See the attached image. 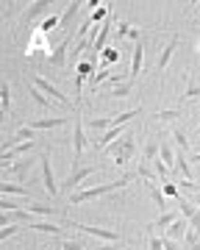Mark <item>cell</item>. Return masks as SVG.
<instances>
[{"instance_id": "1", "label": "cell", "mask_w": 200, "mask_h": 250, "mask_svg": "<svg viewBox=\"0 0 200 250\" xmlns=\"http://www.w3.org/2000/svg\"><path fill=\"white\" fill-rule=\"evenodd\" d=\"M131 178H137V172H128V175H122L120 181H111V184H100V187L73 192V195H67V197H70L67 206H81V203H86V200H95V197H103V195H109V192H117V189L128 187V181H131Z\"/></svg>"}, {"instance_id": "2", "label": "cell", "mask_w": 200, "mask_h": 250, "mask_svg": "<svg viewBox=\"0 0 200 250\" xmlns=\"http://www.w3.org/2000/svg\"><path fill=\"white\" fill-rule=\"evenodd\" d=\"M98 170H100L98 164H81V161H73V170H70V175H67V181H64V192L73 195L75 189L81 187L92 172H98Z\"/></svg>"}, {"instance_id": "3", "label": "cell", "mask_w": 200, "mask_h": 250, "mask_svg": "<svg viewBox=\"0 0 200 250\" xmlns=\"http://www.w3.org/2000/svg\"><path fill=\"white\" fill-rule=\"evenodd\" d=\"M28 83H34V86H37V89L42 92V95L53 98L56 103H61L64 108H75L73 103H70V98H67V95H64V92L59 89V86H56V83H50L47 78H42V75H31V78H28Z\"/></svg>"}, {"instance_id": "4", "label": "cell", "mask_w": 200, "mask_h": 250, "mask_svg": "<svg viewBox=\"0 0 200 250\" xmlns=\"http://www.w3.org/2000/svg\"><path fill=\"white\" fill-rule=\"evenodd\" d=\"M109 150L114 153V164H117V167H125L128 161H131V156L137 153V145H134V134L128 131L125 139H120V142L109 145Z\"/></svg>"}, {"instance_id": "5", "label": "cell", "mask_w": 200, "mask_h": 250, "mask_svg": "<svg viewBox=\"0 0 200 250\" xmlns=\"http://www.w3.org/2000/svg\"><path fill=\"white\" fill-rule=\"evenodd\" d=\"M39 164H42V184H45L47 195L56 197L59 195V187H56V175H53V161H50V150H45L39 156Z\"/></svg>"}, {"instance_id": "6", "label": "cell", "mask_w": 200, "mask_h": 250, "mask_svg": "<svg viewBox=\"0 0 200 250\" xmlns=\"http://www.w3.org/2000/svg\"><path fill=\"white\" fill-rule=\"evenodd\" d=\"M89 147V139H86V123L83 120H75V128H73V161H81L83 150Z\"/></svg>"}, {"instance_id": "7", "label": "cell", "mask_w": 200, "mask_h": 250, "mask_svg": "<svg viewBox=\"0 0 200 250\" xmlns=\"http://www.w3.org/2000/svg\"><path fill=\"white\" fill-rule=\"evenodd\" d=\"M67 228H78V231L89 233V236H95V239H103V242H120V233H117V231H109V228H98V225L67 223Z\"/></svg>"}, {"instance_id": "8", "label": "cell", "mask_w": 200, "mask_h": 250, "mask_svg": "<svg viewBox=\"0 0 200 250\" xmlns=\"http://www.w3.org/2000/svg\"><path fill=\"white\" fill-rule=\"evenodd\" d=\"M175 47H178V34H173L167 39V45L161 47V53L156 59V72H164L170 67V62H173V56H175Z\"/></svg>"}, {"instance_id": "9", "label": "cell", "mask_w": 200, "mask_h": 250, "mask_svg": "<svg viewBox=\"0 0 200 250\" xmlns=\"http://www.w3.org/2000/svg\"><path fill=\"white\" fill-rule=\"evenodd\" d=\"M34 164H37V161L28 159V156H25V159H20V161H14L9 170H6V178H28L31 170H34Z\"/></svg>"}, {"instance_id": "10", "label": "cell", "mask_w": 200, "mask_h": 250, "mask_svg": "<svg viewBox=\"0 0 200 250\" xmlns=\"http://www.w3.org/2000/svg\"><path fill=\"white\" fill-rule=\"evenodd\" d=\"M70 120L67 117H42V120H28V125L34 128V131H53V128H61L67 125Z\"/></svg>"}, {"instance_id": "11", "label": "cell", "mask_w": 200, "mask_h": 250, "mask_svg": "<svg viewBox=\"0 0 200 250\" xmlns=\"http://www.w3.org/2000/svg\"><path fill=\"white\" fill-rule=\"evenodd\" d=\"M142 67H145V45H142V39H139L137 45H134V59H131V72H128V78L137 81Z\"/></svg>"}, {"instance_id": "12", "label": "cell", "mask_w": 200, "mask_h": 250, "mask_svg": "<svg viewBox=\"0 0 200 250\" xmlns=\"http://www.w3.org/2000/svg\"><path fill=\"white\" fill-rule=\"evenodd\" d=\"M189 228H192L189 220H186V217H178V220H175V223L164 231V236H167V239H175V242H183V236H186V231H189Z\"/></svg>"}, {"instance_id": "13", "label": "cell", "mask_w": 200, "mask_h": 250, "mask_svg": "<svg viewBox=\"0 0 200 250\" xmlns=\"http://www.w3.org/2000/svg\"><path fill=\"white\" fill-rule=\"evenodd\" d=\"M70 39H75V36H64L61 42H59V47L50 53V59H47V62L53 64V67H64V62H67V47H70Z\"/></svg>"}, {"instance_id": "14", "label": "cell", "mask_w": 200, "mask_h": 250, "mask_svg": "<svg viewBox=\"0 0 200 250\" xmlns=\"http://www.w3.org/2000/svg\"><path fill=\"white\" fill-rule=\"evenodd\" d=\"M178 217H181V211H164V214H159V220H156V223H150L147 228H150V231L164 233L167 228H170V225L175 223V220H178Z\"/></svg>"}, {"instance_id": "15", "label": "cell", "mask_w": 200, "mask_h": 250, "mask_svg": "<svg viewBox=\"0 0 200 250\" xmlns=\"http://www.w3.org/2000/svg\"><path fill=\"white\" fill-rule=\"evenodd\" d=\"M3 195H6V197H20V200H28V203H31L28 189L20 187V184H14V181H3Z\"/></svg>"}, {"instance_id": "16", "label": "cell", "mask_w": 200, "mask_h": 250, "mask_svg": "<svg viewBox=\"0 0 200 250\" xmlns=\"http://www.w3.org/2000/svg\"><path fill=\"white\" fill-rule=\"evenodd\" d=\"M47 6H50V3H47V0H37V3H31V6H28V11L25 14H22V25H31V22H34V20L39 17V14H42V11L47 9Z\"/></svg>"}, {"instance_id": "17", "label": "cell", "mask_w": 200, "mask_h": 250, "mask_svg": "<svg viewBox=\"0 0 200 250\" xmlns=\"http://www.w3.org/2000/svg\"><path fill=\"white\" fill-rule=\"evenodd\" d=\"M145 187H147V192L153 195L156 206H159V211L164 214V211H167V195H164V189H159V187H156V181H147Z\"/></svg>"}, {"instance_id": "18", "label": "cell", "mask_w": 200, "mask_h": 250, "mask_svg": "<svg viewBox=\"0 0 200 250\" xmlns=\"http://www.w3.org/2000/svg\"><path fill=\"white\" fill-rule=\"evenodd\" d=\"M25 208L31 211V214H39V217H56L59 214V208H53V206H42V203H37V200H31Z\"/></svg>"}, {"instance_id": "19", "label": "cell", "mask_w": 200, "mask_h": 250, "mask_svg": "<svg viewBox=\"0 0 200 250\" xmlns=\"http://www.w3.org/2000/svg\"><path fill=\"white\" fill-rule=\"evenodd\" d=\"M159 139H147V145H145V150H142V161H147V164H153L156 161V156H159Z\"/></svg>"}, {"instance_id": "20", "label": "cell", "mask_w": 200, "mask_h": 250, "mask_svg": "<svg viewBox=\"0 0 200 250\" xmlns=\"http://www.w3.org/2000/svg\"><path fill=\"white\" fill-rule=\"evenodd\" d=\"M192 98H200V83L189 75V78H186V89H183L181 100H192Z\"/></svg>"}, {"instance_id": "21", "label": "cell", "mask_w": 200, "mask_h": 250, "mask_svg": "<svg viewBox=\"0 0 200 250\" xmlns=\"http://www.w3.org/2000/svg\"><path fill=\"white\" fill-rule=\"evenodd\" d=\"M22 231H28V225H22V223L6 225V228H0V239L6 242V239H11V236H17V233H22Z\"/></svg>"}, {"instance_id": "22", "label": "cell", "mask_w": 200, "mask_h": 250, "mask_svg": "<svg viewBox=\"0 0 200 250\" xmlns=\"http://www.w3.org/2000/svg\"><path fill=\"white\" fill-rule=\"evenodd\" d=\"M173 139H175V150L178 153L189 150V139H186V134H183L181 128H173Z\"/></svg>"}, {"instance_id": "23", "label": "cell", "mask_w": 200, "mask_h": 250, "mask_svg": "<svg viewBox=\"0 0 200 250\" xmlns=\"http://www.w3.org/2000/svg\"><path fill=\"white\" fill-rule=\"evenodd\" d=\"M131 89H134V81L128 78V81H122V83H117V86H111V98H128Z\"/></svg>"}, {"instance_id": "24", "label": "cell", "mask_w": 200, "mask_h": 250, "mask_svg": "<svg viewBox=\"0 0 200 250\" xmlns=\"http://www.w3.org/2000/svg\"><path fill=\"white\" fill-rule=\"evenodd\" d=\"M28 228H31V231H42V233H53V236H61V228H59V225H53V223H31Z\"/></svg>"}, {"instance_id": "25", "label": "cell", "mask_w": 200, "mask_h": 250, "mask_svg": "<svg viewBox=\"0 0 200 250\" xmlns=\"http://www.w3.org/2000/svg\"><path fill=\"white\" fill-rule=\"evenodd\" d=\"M28 92H31V98H34V103L37 106H42V108H50V98L47 95H42V92L34 86V83H28Z\"/></svg>"}, {"instance_id": "26", "label": "cell", "mask_w": 200, "mask_h": 250, "mask_svg": "<svg viewBox=\"0 0 200 250\" xmlns=\"http://www.w3.org/2000/svg\"><path fill=\"white\" fill-rule=\"evenodd\" d=\"M183 248H186V250H200V233L189 228L186 236H183Z\"/></svg>"}, {"instance_id": "27", "label": "cell", "mask_w": 200, "mask_h": 250, "mask_svg": "<svg viewBox=\"0 0 200 250\" xmlns=\"http://www.w3.org/2000/svg\"><path fill=\"white\" fill-rule=\"evenodd\" d=\"M178 117H183L181 108H167V111H156V120H159V123H170V120H178Z\"/></svg>"}, {"instance_id": "28", "label": "cell", "mask_w": 200, "mask_h": 250, "mask_svg": "<svg viewBox=\"0 0 200 250\" xmlns=\"http://www.w3.org/2000/svg\"><path fill=\"white\" fill-rule=\"evenodd\" d=\"M111 20L106 22V25L100 28V34H98V39H95V45H92V50H103V45H106V39H109V34H111Z\"/></svg>"}, {"instance_id": "29", "label": "cell", "mask_w": 200, "mask_h": 250, "mask_svg": "<svg viewBox=\"0 0 200 250\" xmlns=\"http://www.w3.org/2000/svg\"><path fill=\"white\" fill-rule=\"evenodd\" d=\"M59 250H83V242L81 239H64V236H59Z\"/></svg>"}, {"instance_id": "30", "label": "cell", "mask_w": 200, "mask_h": 250, "mask_svg": "<svg viewBox=\"0 0 200 250\" xmlns=\"http://www.w3.org/2000/svg\"><path fill=\"white\" fill-rule=\"evenodd\" d=\"M0 208H3V211H17V208H25V200L20 203L17 197H6V195H3V203H0Z\"/></svg>"}, {"instance_id": "31", "label": "cell", "mask_w": 200, "mask_h": 250, "mask_svg": "<svg viewBox=\"0 0 200 250\" xmlns=\"http://www.w3.org/2000/svg\"><path fill=\"white\" fill-rule=\"evenodd\" d=\"M0 103H3V111L9 114L11 111V86L9 83H3V89H0Z\"/></svg>"}, {"instance_id": "32", "label": "cell", "mask_w": 200, "mask_h": 250, "mask_svg": "<svg viewBox=\"0 0 200 250\" xmlns=\"http://www.w3.org/2000/svg\"><path fill=\"white\" fill-rule=\"evenodd\" d=\"M161 189H164V195H167V197H178V195H181V189H178L175 181H164Z\"/></svg>"}, {"instance_id": "33", "label": "cell", "mask_w": 200, "mask_h": 250, "mask_svg": "<svg viewBox=\"0 0 200 250\" xmlns=\"http://www.w3.org/2000/svg\"><path fill=\"white\" fill-rule=\"evenodd\" d=\"M109 78H111V72L106 70V67H100V70H98V75L92 78V89H98L100 83H103V81H109Z\"/></svg>"}, {"instance_id": "34", "label": "cell", "mask_w": 200, "mask_h": 250, "mask_svg": "<svg viewBox=\"0 0 200 250\" xmlns=\"http://www.w3.org/2000/svg\"><path fill=\"white\" fill-rule=\"evenodd\" d=\"M147 248H150V250H164V239H159L156 233H150V239H147Z\"/></svg>"}, {"instance_id": "35", "label": "cell", "mask_w": 200, "mask_h": 250, "mask_svg": "<svg viewBox=\"0 0 200 250\" xmlns=\"http://www.w3.org/2000/svg\"><path fill=\"white\" fill-rule=\"evenodd\" d=\"M56 25H61V20H59V17H50V20H45V22H42V31H45V34H50Z\"/></svg>"}, {"instance_id": "36", "label": "cell", "mask_w": 200, "mask_h": 250, "mask_svg": "<svg viewBox=\"0 0 200 250\" xmlns=\"http://www.w3.org/2000/svg\"><path fill=\"white\" fill-rule=\"evenodd\" d=\"M117 59H120V53H117V50H114V47H109V50L103 53V67H106V64H109V62H117Z\"/></svg>"}, {"instance_id": "37", "label": "cell", "mask_w": 200, "mask_h": 250, "mask_svg": "<svg viewBox=\"0 0 200 250\" xmlns=\"http://www.w3.org/2000/svg\"><path fill=\"white\" fill-rule=\"evenodd\" d=\"M161 239H164V250H183V248H181V242L167 239V236H161Z\"/></svg>"}, {"instance_id": "38", "label": "cell", "mask_w": 200, "mask_h": 250, "mask_svg": "<svg viewBox=\"0 0 200 250\" xmlns=\"http://www.w3.org/2000/svg\"><path fill=\"white\" fill-rule=\"evenodd\" d=\"M131 34V25H125V22H122V25L117 28V36H114V39H122V36H128Z\"/></svg>"}, {"instance_id": "39", "label": "cell", "mask_w": 200, "mask_h": 250, "mask_svg": "<svg viewBox=\"0 0 200 250\" xmlns=\"http://www.w3.org/2000/svg\"><path fill=\"white\" fill-rule=\"evenodd\" d=\"M95 250H122V245H117V242H109V245H100V248Z\"/></svg>"}, {"instance_id": "40", "label": "cell", "mask_w": 200, "mask_h": 250, "mask_svg": "<svg viewBox=\"0 0 200 250\" xmlns=\"http://www.w3.org/2000/svg\"><path fill=\"white\" fill-rule=\"evenodd\" d=\"M189 225H192V231H198V233H200V211L189 220Z\"/></svg>"}, {"instance_id": "41", "label": "cell", "mask_w": 200, "mask_h": 250, "mask_svg": "<svg viewBox=\"0 0 200 250\" xmlns=\"http://www.w3.org/2000/svg\"><path fill=\"white\" fill-rule=\"evenodd\" d=\"M106 14H109V9H98V11H95V14H92V20H103V17H106Z\"/></svg>"}, {"instance_id": "42", "label": "cell", "mask_w": 200, "mask_h": 250, "mask_svg": "<svg viewBox=\"0 0 200 250\" xmlns=\"http://www.w3.org/2000/svg\"><path fill=\"white\" fill-rule=\"evenodd\" d=\"M192 203H195V206L200 208V192H195V195H192Z\"/></svg>"}, {"instance_id": "43", "label": "cell", "mask_w": 200, "mask_h": 250, "mask_svg": "<svg viewBox=\"0 0 200 250\" xmlns=\"http://www.w3.org/2000/svg\"><path fill=\"white\" fill-rule=\"evenodd\" d=\"M45 250H59V245H53V248H45Z\"/></svg>"}, {"instance_id": "44", "label": "cell", "mask_w": 200, "mask_h": 250, "mask_svg": "<svg viewBox=\"0 0 200 250\" xmlns=\"http://www.w3.org/2000/svg\"><path fill=\"white\" fill-rule=\"evenodd\" d=\"M192 161H200V153H198V156H195V159H192Z\"/></svg>"}, {"instance_id": "45", "label": "cell", "mask_w": 200, "mask_h": 250, "mask_svg": "<svg viewBox=\"0 0 200 250\" xmlns=\"http://www.w3.org/2000/svg\"><path fill=\"white\" fill-rule=\"evenodd\" d=\"M198 134H200V125H198Z\"/></svg>"}, {"instance_id": "46", "label": "cell", "mask_w": 200, "mask_h": 250, "mask_svg": "<svg viewBox=\"0 0 200 250\" xmlns=\"http://www.w3.org/2000/svg\"><path fill=\"white\" fill-rule=\"evenodd\" d=\"M198 50H200V45H198Z\"/></svg>"}, {"instance_id": "47", "label": "cell", "mask_w": 200, "mask_h": 250, "mask_svg": "<svg viewBox=\"0 0 200 250\" xmlns=\"http://www.w3.org/2000/svg\"><path fill=\"white\" fill-rule=\"evenodd\" d=\"M122 250H128V248H122Z\"/></svg>"}]
</instances>
